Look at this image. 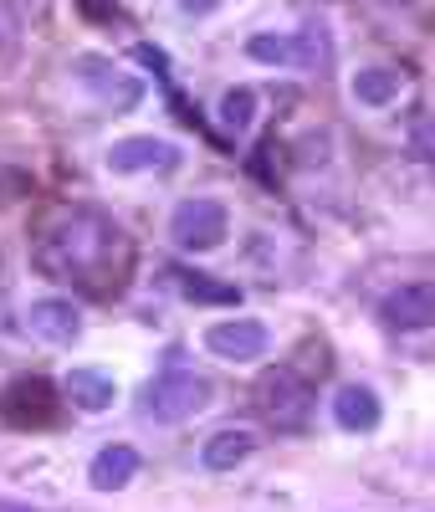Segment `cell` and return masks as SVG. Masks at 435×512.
Segmentation results:
<instances>
[{"label": "cell", "mask_w": 435, "mask_h": 512, "mask_svg": "<svg viewBox=\"0 0 435 512\" xmlns=\"http://www.w3.org/2000/svg\"><path fill=\"white\" fill-rule=\"evenodd\" d=\"M123 256H128L123 231L108 216H98V210H72L36 246L41 272H52L62 282H103Z\"/></svg>", "instance_id": "1"}, {"label": "cell", "mask_w": 435, "mask_h": 512, "mask_svg": "<svg viewBox=\"0 0 435 512\" xmlns=\"http://www.w3.org/2000/svg\"><path fill=\"white\" fill-rule=\"evenodd\" d=\"M215 400V384L205 374H195L180 354H169L164 369L144 384V395H139V410L149 425H185L195 415H205V405Z\"/></svg>", "instance_id": "2"}, {"label": "cell", "mask_w": 435, "mask_h": 512, "mask_svg": "<svg viewBox=\"0 0 435 512\" xmlns=\"http://www.w3.org/2000/svg\"><path fill=\"white\" fill-rule=\"evenodd\" d=\"M226 236H231V216H226V205L215 195H190V200L174 205L169 241L180 246L185 256H205L215 246H226Z\"/></svg>", "instance_id": "3"}, {"label": "cell", "mask_w": 435, "mask_h": 512, "mask_svg": "<svg viewBox=\"0 0 435 512\" xmlns=\"http://www.w3.org/2000/svg\"><path fill=\"white\" fill-rule=\"evenodd\" d=\"M256 405L272 425H302L313 410V390L297 369H267L256 384Z\"/></svg>", "instance_id": "4"}, {"label": "cell", "mask_w": 435, "mask_h": 512, "mask_svg": "<svg viewBox=\"0 0 435 512\" xmlns=\"http://www.w3.org/2000/svg\"><path fill=\"white\" fill-rule=\"evenodd\" d=\"M72 77H77L98 103H108V108H118V113H128V108L144 98V82H139L134 72L113 67L108 57H77V62H72Z\"/></svg>", "instance_id": "5"}, {"label": "cell", "mask_w": 435, "mask_h": 512, "mask_svg": "<svg viewBox=\"0 0 435 512\" xmlns=\"http://www.w3.org/2000/svg\"><path fill=\"white\" fill-rule=\"evenodd\" d=\"M0 420L6 425H52L57 420V390L52 379L41 374H21L16 384H6V395H0Z\"/></svg>", "instance_id": "6"}, {"label": "cell", "mask_w": 435, "mask_h": 512, "mask_svg": "<svg viewBox=\"0 0 435 512\" xmlns=\"http://www.w3.org/2000/svg\"><path fill=\"white\" fill-rule=\"evenodd\" d=\"M267 344H272V333L261 318H226V323L205 328V349L226 364H251V359L267 354Z\"/></svg>", "instance_id": "7"}, {"label": "cell", "mask_w": 435, "mask_h": 512, "mask_svg": "<svg viewBox=\"0 0 435 512\" xmlns=\"http://www.w3.org/2000/svg\"><path fill=\"white\" fill-rule=\"evenodd\" d=\"M246 57L261 67H313V62H323V47L297 31H256L246 41Z\"/></svg>", "instance_id": "8"}, {"label": "cell", "mask_w": 435, "mask_h": 512, "mask_svg": "<svg viewBox=\"0 0 435 512\" xmlns=\"http://www.w3.org/2000/svg\"><path fill=\"white\" fill-rule=\"evenodd\" d=\"M174 164H180V149L154 139V134L118 139L108 149V169H113V175H144V169H159V175H164V169H174Z\"/></svg>", "instance_id": "9"}, {"label": "cell", "mask_w": 435, "mask_h": 512, "mask_svg": "<svg viewBox=\"0 0 435 512\" xmlns=\"http://www.w3.org/2000/svg\"><path fill=\"white\" fill-rule=\"evenodd\" d=\"M379 318H384V328H395V333H425L430 318H435V292L425 282H405V287H395L379 303Z\"/></svg>", "instance_id": "10"}, {"label": "cell", "mask_w": 435, "mask_h": 512, "mask_svg": "<svg viewBox=\"0 0 435 512\" xmlns=\"http://www.w3.org/2000/svg\"><path fill=\"white\" fill-rule=\"evenodd\" d=\"M26 328L47 344H72V338H82V308L72 297H41L26 308Z\"/></svg>", "instance_id": "11"}, {"label": "cell", "mask_w": 435, "mask_h": 512, "mask_svg": "<svg viewBox=\"0 0 435 512\" xmlns=\"http://www.w3.org/2000/svg\"><path fill=\"white\" fill-rule=\"evenodd\" d=\"M348 93H354L359 108H395L400 93H405V77L395 67H384V62H369V67H354Z\"/></svg>", "instance_id": "12"}, {"label": "cell", "mask_w": 435, "mask_h": 512, "mask_svg": "<svg viewBox=\"0 0 435 512\" xmlns=\"http://www.w3.org/2000/svg\"><path fill=\"white\" fill-rule=\"evenodd\" d=\"M139 477V451L128 446V441H108L93 466H87V482H93V492H123L128 482Z\"/></svg>", "instance_id": "13"}, {"label": "cell", "mask_w": 435, "mask_h": 512, "mask_svg": "<svg viewBox=\"0 0 435 512\" xmlns=\"http://www.w3.org/2000/svg\"><path fill=\"white\" fill-rule=\"evenodd\" d=\"M333 420L354 436H369L384 420V405H379V395L369 390V384H343V390L333 395Z\"/></svg>", "instance_id": "14"}, {"label": "cell", "mask_w": 435, "mask_h": 512, "mask_svg": "<svg viewBox=\"0 0 435 512\" xmlns=\"http://www.w3.org/2000/svg\"><path fill=\"white\" fill-rule=\"evenodd\" d=\"M256 456V431H215L205 446H200V466L205 472H236L241 461H251Z\"/></svg>", "instance_id": "15"}, {"label": "cell", "mask_w": 435, "mask_h": 512, "mask_svg": "<svg viewBox=\"0 0 435 512\" xmlns=\"http://www.w3.org/2000/svg\"><path fill=\"white\" fill-rule=\"evenodd\" d=\"M113 379L103 374V369H93V364H82V369H67V400H72V410H82V415H98V410H108L113 405Z\"/></svg>", "instance_id": "16"}, {"label": "cell", "mask_w": 435, "mask_h": 512, "mask_svg": "<svg viewBox=\"0 0 435 512\" xmlns=\"http://www.w3.org/2000/svg\"><path fill=\"white\" fill-rule=\"evenodd\" d=\"M180 292L205 308H236L241 303V287H231L221 277H205V272H180Z\"/></svg>", "instance_id": "17"}, {"label": "cell", "mask_w": 435, "mask_h": 512, "mask_svg": "<svg viewBox=\"0 0 435 512\" xmlns=\"http://www.w3.org/2000/svg\"><path fill=\"white\" fill-rule=\"evenodd\" d=\"M251 123H256V93L251 88L221 93V128L226 134H251Z\"/></svg>", "instance_id": "18"}, {"label": "cell", "mask_w": 435, "mask_h": 512, "mask_svg": "<svg viewBox=\"0 0 435 512\" xmlns=\"http://www.w3.org/2000/svg\"><path fill=\"white\" fill-rule=\"evenodd\" d=\"M77 16L93 26H113L118 21V0H77Z\"/></svg>", "instance_id": "19"}, {"label": "cell", "mask_w": 435, "mask_h": 512, "mask_svg": "<svg viewBox=\"0 0 435 512\" xmlns=\"http://www.w3.org/2000/svg\"><path fill=\"white\" fill-rule=\"evenodd\" d=\"M16 41H21V16H16L11 0H0V52H11Z\"/></svg>", "instance_id": "20"}, {"label": "cell", "mask_w": 435, "mask_h": 512, "mask_svg": "<svg viewBox=\"0 0 435 512\" xmlns=\"http://www.w3.org/2000/svg\"><path fill=\"white\" fill-rule=\"evenodd\" d=\"M185 16H210V11H221V0H174Z\"/></svg>", "instance_id": "21"}, {"label": "cell", "mask_w": 435, "mask_h": 512, "mask_svg": "<svg viewBox=\"0 0 435 512\" xmlns=\"http://www.w3.org/2000/svg\"><path fill=\"white\" fill-rule=\"evenodd\" d=\"M415 149H420V159H430V149H425V113L415 118Z\"/></svg>", "instance_id": "22"}, {"label": "cell", "mask_w": 435, "mask_h": 512, "mask_svg": "<svg viewBox=\"0 0 435 512\" xmlns=\"http://www.w3.org/2000/svg\"><path fill=\"white\" fill-rule=\"evenodd\" d=\"M0 512H31V507H0Z\"/></svg>", "instance_id": "23"}]
</instances>
